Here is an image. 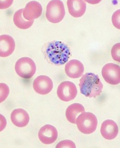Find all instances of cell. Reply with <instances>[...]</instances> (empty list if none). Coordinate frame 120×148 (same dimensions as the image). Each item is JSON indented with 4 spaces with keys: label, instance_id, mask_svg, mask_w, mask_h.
<instances>
[{
    "label": "cell",
    "instance_id": "9c48e42d",
    "mask_svg": "<svg viewBox=\"0 0 120 148\" xmlns=\"http://www.w3.org/2000/svg\"><path fill=\"white\" fill-rule=\"evenodd\" d=\"M42 12V8L39 2L35 1H30L23 8V14L24 18L27 21H34L39 18Z\"/></svg>",
    "mask_w": 120,
    "mask_h": 148
},
{
    "label": "cell",
    "instance_id": "3957f363",
    "mask_svg": "<svg viewBox=\"0 0 120 148\" xmlns=\"http://www.w3.org/2000/svg\"><path fill=\"white\" fill-rule=\"evenodd\" d=\"M76 124L80 132L85 134H90L96 131L98 120L93 114L84 112L77 118Z\"/></svg>",
    "mask_w": 120,
    "mask_h": 148
},
{
    "label": "cell",
    "instance_id": "4fadbf2b",
    "mask_svg": "<svg viewBox=\"0 0 120 148\" xmlns=\"http://www.w3.org/2000/svg\"><path fill=\"white\" fill-rule=\"evenodd\" d=\"M100 132L102 136L104 138L112 140L118 135V125L114 121L108 119L104 121L102 124Z\"/></svg>",
    "mask_w": 120,
    "mask_h": 148
},
{
    "label": "cell",
    "instance_id": "52a82bcc",
    "mask_svg": "<svg viewBox=\"0 0 120 148\" xmlns=\"http://www.w3.org/2000/svg\"><path fill=\"white\" fill-rule=\"evenodd\" d=\"M78 94L76 85L72 82L65 81L60 84L57 90V95L61 100L68 102L74 99Z\"/></svg>",
    "mask_w": 120,
    "mask_h": 148
},
{
    "label": "cell",
    "instance_id": "277c9868",
    "mask_svg": "<svg viewBox=\"0 0 120 148\" xmlns=\"http://www.w3.org/2000/svg\"><path fill=\"white\" fill-rule=\"evenodd\" d=\"M65 11L64 4L59 0L50 1L47 6L46 16L50 22L57 23L60 22L64 18Z\"/></svg>",
    "mask_w": 120,
    "mask_h": 148
},
{
    "label": "cell",
    "instance_id": "7c38bea8",
    "mask_svg": "<svg viewBox=\"0 0 120 148\" xmlns=\"http://www.w3.org/2000/svg\"><path fill=\"white\" fill-rule=\"evenodd\" d=\"M84 70L82 63L76 60H70L65 66V72L67 75L74 79L80 77L84 73Z\"/></svg>",
    "mask_w": 120,
    "mask_h": 148
},
{
    "label": "cell",
    "instance_id": "ffe728a7",
    "mask_svg": "<svg viewBox=\"0 0 120 148\" xmlns=\"http://www.w3.org/2000/svg\"><path fill=\"white\" fill-rule=\"evenodd\" d=\"M112 23L118 29H120V9L115 12L112 17Z\"/></svg>",
    "mask_w": 120,
    "mask_h": 148
},
{
    "label": "cell",
    "instance_id": "e0dca14e",
    "mask_svg": "<svg viewBox=\"0 0 120 148\" xmlns=\"http://www.w3.org/2000/svg\"><path fill=\"white\" fill-rule=\"evenodd\" d=\"M23 8L17 11L13 16V21L15 25L18 28L22 29H26L31 27L34 21H27L23 16Z\"/></svg>",
    "mask_w": 120,
    "mask_h": 148
},
{
    "label": "cell",
    "instance_id": "6da1fadb",
    "mask_svg": "<svg viewBox=\"0 0 120 148\" xmlns=\"http://www.w3.org/2000/svg\"><path fill=\"white\" fill-rule=\"evenodd\" d=\"M44 53L48 61L56 65H64L68 61L71 55L67 45L60 41L48 43L46 45Z\"/></svg>",
    "mask_w": 120,
    "mask_h": 148
},
{
    "label": "cell",
    "instance_id": "2e32d148",
    "mask_svg": "<svg viewBox=\"0 0 120 148\" xmlns=\"http://www.w3.org/2000/svg\"><path fill=\"white\" fill-rule=\"evenodd\" d=\"M85 112L84 107L81 104L78 103L73 104L70 105L66 109V118L71 123L76 124L78 115L80 113Z\"/></svg>",
    "mask_w": 120,
    "mask_h": 148
},
{
    "label": "cell",
    "instance_id": "8992f818",
    "mask_svg": "<svg viewBox=\"0 0 120 148\" xmlns=\"http://www.w3.org/2000/svg\"><path fill=\"white\" fill-rule=\"evenodd\" d=\"M102 75L105 81L110 84L120 83V66L116 64L108 63L103 67Z\"/></svg>",
    "mask_w": 120,
    "mask_h": 148
},
{
    "label": "cell",
    "instance_id": "5bb4252c",
    "mask_svg": "<svg viewBox=\"0 0 120 148\" xmlns=\"http://www.w3.org/2000/svg\"><path fill=\"white\" fill-rule=\"evenodd\" d=\"M67 5L70 14L75 18L80 17L86 12V4L84 1L68 0Z\"/></svg>",
    "mask_w": 120,
    "mask_h": 148
},
{
    "label": "cell",
    "instance_id": "ac0fdd59",
    "mask_svg": "<svg viewBox=\"0 0 120 148\" xmlns=\"http://www.w3.org/2000/svg\"><path fill=\"white\" fill-rule=\"evenodd\" d=\"M111 54L113 60L120 63V43H116L113 47Z\"/></svg>",
    "mask_w": 120,
    "mask_h": 148
},
{
    "label": "cell",
    "instance_id": "44dd1931",
    "mask_svg": "<svg viewBox=\"0 0 120 148\" xmlns=\"http://www.w3.org/2000/svg\"><path fill=\"white\" fill-rule=\"evenodd\" d=\"M56 148H76V146L72 141L65 140L61 141L56 146Z\"/></svg>",
    "mask_w": 120,
    "mask_h": 148
},
{
    "label": "cell",
    "instance_id": "7a4b0ae2",
    "mask_svg": "<svg viewBox=\"0 0 120 148\" xmlns=\"http://www.w3.org/2000/svg\"><path fill=\"white\" fill-rule=\"evenodd\" d=\"M79 86L81 94L87 97H96L101 95L103 85L98 75L87 73L80 79Z\"/></svg>",
    "mask_w": 120,
    "mask_h": 148
},
{
    "label": "cell",
    "instance_id": "5b68a950",
    "mask_svg": "<svg viewBox=\"0 0 120 148\" xmlns=\"http://www.w3.org/2000/svg\"><path fill=\"white\" fill-rule=\"evenodd\" d=\"M15 68L17 74L24 79L32 78L35 74L36 69L34 62L28 57H24L18 60Z\"/></svg>",
    "mask_w": 120,
    "mask_h": 148
},
{
    "label": "cell",
    "instance_id": "7402d4cb",
    "mask_svg": "<svg viewBox=\"0 0 120 148\" xmlns=\"http://www.w3.org/2000/svg\"><path fill=\"white\" fill-rule=\"evenodd\" d=\"M13 1H5L4 2L1 1V9H5L12 4Z\"/></svg>",
    "mask_w": 120,
    "mask_h": 148
},
{
    "label": "cell",
    "instance_id": "9a60e30c",
    "mask_svg": "<svg viewBox=\"0 0 120 148\" xmlns=\"http://www.w3.org/2000/svg\"><path fill=\"white\" fill-rule=\"evenodd\" d=\"M11 122L18 127H24L27 125L30 120L29 114L22 109H15L11 115Z\"/></svg>",
    "mask_w": 120,
    "mask_h": 148
},
{
    "label": "cell",
    "instance_id": "8fae6325",
    "mask_svg": "<svg viewBox=\"0 0 120 148\" xmlns=\"http://www.w3.org/2000/svg\"><path fill=\"white\" fill-rule=\"evenodd\" d=\"M16 47L14 40L8 35H3L0 36V56L6 58L13 53Z\"/></svg>",
    "mask_w": 120,
    "mask_h": 148
},
{
    "label": "cell",
    "instance_id": "d6986e66",
    "mask_svg": "<svg viewBox=\"0 0 120 148\" xmlns=\"http://www.w3.org/2000/svg\"><path fill=\"white\" fill-rule=\"evenodd\" d=\"M9 92L7 85L5 84H1V102L5 100L9 95Z\"/></svg>",
    "mask_w": 120,
    "mask_h": 148
},
{
    "label": "cell",
    "instance_id": "30bf717a",
    "mask_svg": "<svg viewBox=\"0 0 120 148\" xmlns=\"http://www.w3.org/2000/svg\"><path fill=\"white\" fill-rule=\"evenodd\" d=\"M38 137L43 143L51 144L57 138V131L54 126L47 124L42 127L40 130Z\"/></svg>",
    "mask_w": 120,
    "mask_h": 148
},
{
    "label": "cell",
    "instance_id": "ba28073f",
    "mask_svg": "<svg viewBox=\"0 0 120 148\" xmlns=\"http://www.w3.org/2000/svg\"><path fill=\"white\" fill-rule=\"evenodd\" d=\"M33 87L38 94L46 95L49 93L52 90L53 82L49 77L44 75H40L33 82Z\"/></svg>",
    "mask_w": 120,
    "mask_h": 148
}]
</instances>
